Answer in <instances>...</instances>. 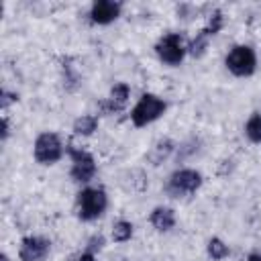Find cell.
Returning a JSON list of instances; mask_svg holds the SVG:
<instances>
[{
    "instance_id": "cell-1",
    "label": "cell",
    "mask_w": 261,
    "mask_h": 261,
    "mask_svg": "<svg viewBox=\"0 0 261 261\" xmlns=\"http://www.w3.org/2000/svg\"><path fill=\"white\" fill-rule=\"evenodd\" d=\"M108 196L102 188H84L77 194V216L80 220H96L106 212Z\"/></svg>"
},
{
    "instance_id": "cell-2",
    "label": "cell",
    "mask_w": 261,
    "mask_h": 261,
    "mask_svg": "<svg viewBox=\"0 0 261 261\" xmlns=\"http://www.w3.org/2000/svg\"><path fill=\"white\" fill-rule=\"evenodd\" d=\"M165 110H167L165 100H161L155 94H143L130 110V120H133L135 126L141 128V126H147V124L155 122L159 116H163Z\"/></svg>"
},
{
    "instance_id": "cell-3",
    "label": "cell",
    "mask_w": 261,
    "mask_h": 261,
    "mask_svg": "<svg viewBox=\"0 0 261 261\" xmlns=\"http://www.w3.org/2000/svg\"><path fill=\"white\" fill-rule=\"evenodd\" d=\"M226 69L237 77H247L257 69V55L249 45H234L224 57Z\"/></svg>"
},
{
    "instance_id": "cell-4",
    "label": "cell",
    "mask_w": 261,
    "mask_h": 261,
    "mask_svg": "<svg viewBox=\"0 0 261 261\" xmlns=\"http://www.w3.org/2000/svg\"><path fill=\"white\" fill-rule=\"evenodd\" d=\"M200 186H202V173L196 169L184 167V169H177L169 175L167 194L173 198H181V196L194 194L196 190H200Z\"/></svg>"
},
{
    "instance_id": "cell-5",
    "label": "cell",
    "mask_w": 261,
    "mask_h": 261,
    "mask_svg": "<svg viewBox=\"0 0 261 261\" xmlns=\"http://www.w3.org/2000/svg\"><path fill=\"white\" fill-rule=\"evenodd\" d=\"M33 153L41 165H53L63 157V143L55 133H41L35 139Z\"/></svg>"
},
{
    "instance_id": "cell-6",
    "label": "cell",
    "mask_w": 261,
    "mask_h": 261,
    "mask_svg": "<svg viewBox=\"0 0 261 261\" xmlns=\"http://www.w3.org/2000/svg\"><path fill=\"white\" fill-rule=\"evenodd\" d=\"M157 57L167 65H179L181 59L188 53V47L184 45V39L179 33H167L163 35L155 45Z\"/></svg>"
},
{
    "instance_id": "cell-7",
    "label": "cell",
    "mask_w": 261,
    "mask_h": 261,
    "mask_svg": "<svg viewBox=\"0 0 261 261\" xmlns=\"http://www.w3.org/2000/svg\"><path fill=\"white\" fill-rule=\"evenodd\" d=\"M67 155L71 159V177L77 184H88L94 175H96V161L94 157L80 147L69 145L67 147Z\"/></svg>"
},
{
    "instance_id": "cell-8",
    "label": "cell",
    "mask_w": 261,
    "mask_h": 261,
    "mask_svg": "<svg viewBox=\"0 0 261 261\" xmlns=\"http://www.w3.org/2000/svg\"><path fill=\"white\" fill-rule=\"evenodd\" d=\"M51 251V243L45 237L29 234L20 241L18 247V259L20 261H45Z\"/></svg>"
},
{
    "instance_id": "cell-9",
    "label": "cell",
    "mask_w": 261,
    "mask_h": 261,
    "mask_svg": "<svg viewBox=\"0 0 261 261\" xmlns=\"http://www.w3.org/2000/svg\"><path fill=\"white\" fill-rule=\"evenodd\" d=\"M122 4L114 0H96L90 8V20L96 24H110L120 16Z\"/></svg>"
},
{
    "instance_id": "cell-10",
    "label": "cell",
    "mask_w": 261,
    "mask_h": 261,
    "mask_svg": "<svg viewBox=\"0 0 261 261\" xmlns=\"http://www.w3.org/2000/svg\"><path fill=\"white\" fill-rule=\"evenodd\" d=\"M128 96H130V88H128L124 82H120V84H114V86L110 88V94H108V98H106V100L100 104L102 112H106V114H112V112L120 110V108L126 104Z\"/></svg>"
},
{
    "instance_id": "cell-11",
    "label": "cell",
    "mask_w": 261,
    "mask_h": 261,
    "mask_svg": "<svg viewBox=\"0 0 261 261\" xmlns=\"http://www.w3.org/2000/svg\"><path fill=\"white\" fill-rule=\"evenodd\" d=\"M149 222L153 224L155 230L167 232L175 226V212L169 206H157V208H153V212L149 216Z\"/></svg>"
},
{
    "instance_id": "cell-12",
    "label": "cell",
    "mask_w": 261,
    "mask_h": 261,
    "mask_svg": "<svg viewBox=\"0 0 261 261\" xmlns=\"http://www.w3.org/2000/svg\"><path fill=\"white\" fill-rule=\"evenodd\" d=\"M173 149H175V143H173L171 139H159V141L151 147L147 159H149L153 165H159V163H163V161L173 153Z\"/></svg>"
},
{
    "instance_id": "cell-13",
    "label": "cell",
    "mask_w": 261,
    "mask_h": 261,
    "mask_svg": "<svg viewBox=\"0 0 261 261\" xmlns=\"http://www.w3.org/2000/svg\"><path fill=\"white\" fill-rule=\"evenodd\" d=\"M98 128V116L94 114H82L73 120V133L80 137H90Z\"/></svg>"
},
{
    "instance_id": "cell-14",
    "label": "cell",
    "mask_w": 261,
    "mask_h": 261,
    "mask_svg": "<svg viewBox=\"0 0 261 261\" xmlns=\"http://www.w3.org/2000/svg\"><path fill=\"white\" fill-rule=\"evenodd\" d=\"M206 253H208V257H210L212 261H222V259H226V257L230 255V249H228V245H226L222 239L212 237V239L208 241V245H206Z\"/></svg>"
},
{
    "instance_id": "cell-15",
    "label": "cell",
    "mask_w": 261,
    "mask_h": 261,
    "mask_svg": "<svg viewBox=\"0 0 261 261\" xmlns=\"http://www.w3.org/2000/svg\"><path fill=\"white\" fill-rule=\"evenodd\" d=\"M110 237H112L114 243H126V241H130V237H133V224L128 220H116L112 224Z\"/></svg>"
},
{
    "instance_id": "cell-16",
    "label": "cell",
    "mask_w": 261,
    "mask_h": 261,
    "mask_svg": "<svg viewBox=\"0 0 261 261\" xmlns=\"http://www.w3.org/2000/svg\"><path fill=\"white\" fill-rule=\"evenodd\" d=\"M245 135L253 143H261V112H253L245 124Z\"/></svg>"
},
{
    "instance_id": "cell-17",
    "label": "cell",
    "mask_w": 261,
    "mask_h": 261,
    "mask_svg": "<svg viewBox=\"0 0 261 261\" xmlns=\"http://www.w3.org/2000/svg\"><path fill=\"white\" fill-rule=\"evenodd\" d=\"M63 84L69 88V90H73L75 88V84H77V75L73 73V69H71V65L69 63H63Z\"/></svg>"
},
{
    "instance_id": "cell-18",
    "label": "cell",
    "mask_w": 261,
    "mask_h": 261,
    "mask_svg": "<svg viewBox=\"0 0 261 261\" xmlns=\"http://www.w3.org/2000/svg\"><path fill=\"white\" fill-rule=\"evenodd\" d=\"M102 247H104V237H102V234H94V237L88 241V247H86V251L96 255V251H100Z\"/></svg>"
},
{
    "instance_id": "cell-19",
    "label": "cell",
    "mask_w": 261,
    "mask_h": 261,
    "mask_svg": "<svg viewBox=\"0 0 261 261\" xmlns=\"http://www.w3.org/2000/svg\"><path fill=\"white\" fill-rule=\"evenodd\" d=\"M16 98H18L16 94H10L8 90H2V102H0V104H2V108H6V106H8L10 102H14Z\"/></svg>"
},
{
    "instance_id": "cell-20",
    "label": "cell",
    "mask_w": 261,
    "mask_h": 261,
    "mask_svg": "<svg viewBox=\"0 0 261 261\" xmlns=\"http://www.w3.org/2000/svg\"><path fill=\"white\" fill-rule=\"evenodd\" d=\"M8 135H10V124H8V118L4 116V120H2V141H6Z\"/></svg>"
},
{
    "instance_id": "cell-21",
    "label": "cell",
    "mask_w": 261,
    "mask_h": 261,
    "mask_svg": "<svg viewBox=\"0 0 261 261\" xmlns=\"http://www.w3.org/2000/svg\"><path fill=\"white\" fill-rule=\"evenodd\" d=\"M75 261H96V255L94 253H88V251H84Z\"/></svg>"
},
{
    "instance_id": "cell-22",
    "label": "cell",
    "mask_w": 261,
    "mask_h": 261,
    "mask_svg": "<svg viewBox=\"0 0 261 261\" xmlns=\"http://www.w3.org/2000/svg\"><path fill=\"white\" fill-rule=\"evenodd\" d=\"M247 261H261V253H259V251H255V253H249Z\"/></svg>"
},
{
    "instance_id": "cell-23",
    "label": "cell",
    "mask_w": 261,
    "mask_h": 261,
    "mask_svg": "<svg viewBox=\"0 0 261 261\" xmlns=\"http://www.w3.org/2000/svg\"><path fill=\"white\" fill-rule=\"evenodd\" d=\"M0 261H10V259H8V255H6V253H2V257H0Z\"/></svg>"
}]
</instances>
